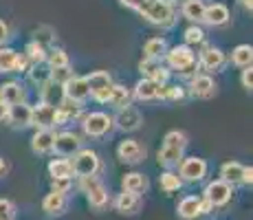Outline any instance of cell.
I'll return each instance as SVG.
<instances>
[{"mask_svg":"<svg viewBox=\"0 0 253 220\" xmlns=\"http://www.w3.org/2000/svg\"><path fill=\"white\" fill-rule=\"evenodd\" d=\"M187 148V134L183 130H169L163 139V145L159 150V165L163 168H176L183 159V152Z\"/></svg>","mask_w":253,"mask_h":220,"instance_id":"1","label":"cell"},{"mask_svg":"<svg viewBox=\"0 0 253 220\" xmlns=\"http://www.w3.org/2000/svg\"><path fill=\"white\" fill-rule=\"evenodd\" d=\"M139 13L143 20H148L150 24L161 27V29H169L176 22V9L168 0H150Z\"/></svg>","mask_w":253,"mask_h":220,"instance_id":"2","label":"cell"},{"mask_svg":"<svg viewBox=\"0 0 253 220\" xmlns=\"http://www.w3.org/2000/svg\"><path fill=\"white\" fill-rule=\"evenodd\" d=\"M165 60H168V66L178 71L181 75H189L194 68L198 66L196 53L192 51V46L187 44H181V46H172L169 51H165Z\"/></svg>","mask_w":253,"mask_h":220,"instance_id":"3","label":"cell"},{"mask_svg":"<svg viewBox=\"0 0 253 220\" xmlns=\"http://www.w3.org/2000/svg\"><path fill=\"white\" fill-rule=\"evenodd\" d=\"M71 165H73V174L82 178V176H97L101 168V161L97 152H92V150H77L73 154Z\"/></svg>","mask_w":253,"mask_h":220,"instance_id":"4","label":"cell"},{"mask_svg":"<svg viewBox=\"0 0 253 220\" xmlns=\"http://www.w3.org/2000/svg\"><path fill=\"white\" fill-rule=\"evenodd\" d=\"M80 187L84 189L86 198H88V205L95 209H104L108 205V192L101 185V180L97 176H82L80 178Z\"/></svg>","mask_w":253,"mask_h":220,"instance_id":"5","label":"cell"},{"mask_svg":"<svg viewBox=\"0 0 253 220\" xmlns=\"http://www.w3.org/2000/svg\"><path fill=\"white\" fill-rule=\"evenodd\" d=\"M82 128H84L86 136H95L97 139V136H106L115 128V119L110 115H106V112H90V115L84 117Z\"/></svg>","mask_w":253,"mask_h":220,"instance_id":"6","label":"cell"},{"mask_svg":"<svg viewBox=\"0 0 253 220\" xmlns=\"http://www.w3.org/2000/svg\"><path fill=\"white\" fill-rule=\"evenodd\" d=\"M178 165H181V168H178V176H181V180H187V183H198V180H203L207 174V161L198 159V156L181 159Z\"/></svg>","mask_w":253,"mask_h":220,"instance_id":"7","label":"cell"},{"mask_svg":"<svg viewBox=\"0 0 253 220\" xmlns=\"http://www.w3.org/2000/svg\"><path fill=\"white\" fill-rule=\"evenodd\" d=\"M62 95H64V99H69V101L84 104V101L90 97V88H88L86 77H75L73 75L66 84H62Z\"/></svg>","mask_w":253,"mask_h":220,"instance_id":"8","label":"cell"},{"mask_svg":"<svg viewBox=\"0 0 253 220\" xmlns=\"http://www.w3.org/2000/svg\"><path fill=\"white\" fill-rule=\"evenodd\" d=\"M141 124H143V115H141L139 108H134L132 104L124 106V108H119V112H117L115 117V126L119 130L124 132H134L141 128Z\"/></svg>","mask_w":253,"mask_h":220,"instance_id":"9","label":"cell"},{"mask_svg":"<svg viewBox=\"0 0 253 220\" xmlns=\"http://www.w3.org/2000/svg\"><path fill=\"white\" fill-rule=\"evenodd\" d=\"M117 156H119V161L126 165H137L145 159V148L137 139H126V141H121L119 148H117Z\"/></svg>","mask_w":253,"mask_h":220,"instance_id":"10","label":"cell"},{"mask_svg":"<svg viewBox=\"0 0 253 220\" xmlns=\"http://www.w3.org/2000/svg\"><path fill=\"white\" fill-rule=\"evenodd\" d=\"M27 57L16 53L13 48L0 46V73H22L27 71Z\"/></svg>","mask_w":253,"mask_h":220,"instance_id":"11","label":"cell"},{"mask_svg":"<svg viewBox=\"0 0 253 220\" xmlns=\"http://www.w3.org/2000/svg\"><path fill=\"white\" fill-rule=\"evenodd\" d=\"M231 185L225 183V180H213V183H209L205 187V194H203V198H207L209 203L213 205V207H222V205L229 203L231 198Z\"/></svg>","mask_w":253,"mask_h":220,"instance_id":"12","label":"cell"},{"mask_svg":"<svg viewBox=\"0 0 253 220\" xmlns=\"http://www.w3.org/2000/svg\"><path fill=\"white\" fill-rule=\"evenodd\" d=\"M53 150L60 156H73L77 150H82V136L75 132H60V134H55Z\"/></svg>","mask_w":253,"mask_h":220,"instance_id":"13","label":"cell"},{"mask_svg":"<svg viewBox=\"0 0 253 220\" xmlns=\"http://www.w3.org/2000/svg\"><path fill=\"white\" fill-rule=\"evenodd\" d=\"M31 126L36 128H55V106L53 104H42L31 108Z\"/></svg>","mask_w":253,"mask_h":220,"instance_id":"14","label":"cell"},{"mask_svg":"<svg viewBox=\"0 0 253 220\" xmlns=\"http://www.w3.org/2000/svg\"><path fill=\"white\" fill-rule=\"evenodd\" d=\"M139 71H141V75H143V77L159 82V84H165V82H168V77H169L168 66H163L161 60H150V57H143V60H141Z\"/></svg>","mask_w":253,"mask_h":220,"instance_id":"15","label":"cell"},{"mask_svg":"<svg viewBox=\"0 0 253 220\" xmlns=\"http://www.w3.org/2000/svg\"><path fill=\"white\" fill-rule=\"evenodd\" d=\"M163 86H165V84H159V82L143 77V80H139V82H137V86H134L132 97H137L139 101H152V99H159V97H163Z\"/></svg>","mask_w":253,"mask_h":220,"instance_id":"16","label":"cell"},{"mask_svg":"<svg viewBox=\"0 0 253 220\" xmlns=\"http://www.w3.org/2000/svg\"><path fill=\"white\" fill-rule=\"evenodd\" d=\"M225 62H227L225 53H222L220 48H216V46H207V48H203L201 57H198V64L205 68L207 73H216V71H220V68L225 66Z\"/></svg>","mask_w":253,"mask_h":220,"instance_id":"17","label":"cell"},{"mask_svg":"<svg viewBox=\"0 0 253 220\" xmlns=\"http://www.w3.org/2000/svg\"><path fill=\"white\" fill-rule=\"evenodd\" d=\"M192 95L198 97V99H209V97L216 95V82L207 75V73H201V75H194L192 77Z\"/></svg>","mask_w":253,"mask_h":220,"instance_id":"18","label":"cell"},{"mask_svg":"<svg viewBox=\"0 0 253 220\" xmlns=\"http://www.w3.org/2000/svg\"><path fill=\"white\" fill-rule=\"evenodd\" d=\"M53 143H55V130L53 128H38L31 139V148L36 154L53 152Z\"/></svg>","mask_w":253,"mask_h":220,"instance_id":"19","label":"cell"},{"mask_svg":"<svg viewBox=\"0 0 253 220\" xmlns=\"http://www.w3.org/2000/svg\"><path fill=\"white\" fill-rule=\"evenodd\" d=\"M231 18L229 9L225 7V4L220 2H213L209 4V7H205V16H203V22L209 24V27H222V24H227Z\"/></svg>","mask_w":253,"mask_h":220,"instance_id":"20","label":"cell"},{"mask_svg":"<svg viewBox=\"0 0 253 220\" xmlns=\"http://www.w3.org/2000/svg\"><path fill=\"white\" fill-rule=\"evenodd\" d=\"M82 117V104H75V101L64 99L60 106L55 108V126L62 124H71V121L80 119Z\"/></svg>","mask_w":253,"mask_h":220,"instance_id":"21","label":"cell"},{"mask_svg":"<svg viewBox=\"0 0 253 220\" xmlns=\"http://www.w3.org/2000/svg\"><path fill=\"white\" fill-rule=\"evenodd\" d=\"M7 121L16 128H27L31 126V106L20 101L16 106H9V115H7Z\"/></svg>","mask_w":253,"mask_h":220,"instance_id":"22","label":"cell"},{"mask_svg":"<svg viewBox=\"0 0 253 220\" xmlns=\"http://www.w3.org/2000/svg\"><path fill=\"white\" fill-rule=\"evenodd\" d=\"M115 207H117V212L124 214V216H132V214H137L141 209V196L139 194H132V192H124L117 196Z\"/></svg>","mask_w":253,"mask_h":220,"instance_id":"23","label":"cell"},{"mask_svg":"<svg viewBox=\"0 0 253 220\" xmlns=\"http://www.w3.org/2000/svg\"><path fill=\"white\" fill-rule=\"evenodd\" d=\"M0 101H4L7 106H16L24 101V88L20 82H7L0 86Z\"/></svg>","mask_w":253,"mask_h":220,"instance_id":"24","label":"cell"},{"mask_svg":"<svg viewBox=\"0 0 253 220\" xmlns=\"http://www.w3.org/2000/svg\"><path fill=\"white\" fill-rule=\"evenodd\" d=\"M66 194H60V192H51L46 194V198L42 200V209L51 216H60V214L66 212Z\"/></svg>","mask_w":253,"mask_h":220,"instance_id":"25","label":"cell"},{"mask_svg":"<svg viewBox=\"0 0 253 220\" xmlns=\"http://www.w3.org/2000/svg\"><path fill=\"white\" fill-rule=\"evenodd\" d=\"M205 7H207V4L203 2V0H185L181 11H183L185 20L198 24V22H203V16H205Z\"/></svg>","mask_w":253,"mask_h":220,"instance_id":"26","label":"cell"},{"mask_svg":"<svg viewBox=\"0 0 253 220\" xmlns=\"http://www.w3.org/2000/svg\"><path fill=\"white\" fill-rule=\"evenodd\" d=\"M121 185H124V192H132V194H143L145 189H148V178H145V174H139V172H130L124 176V180H121Z\"/></svg>","mask_w":253,"mask_h":220,"instance_id":"27","label":"cell"},{"mask_svg":"<svg viewBox=\"0 0 253 220\" xmlns=\"http://www.w3.org/2000/svg\"><path fill=\"white\" fill-rule=\"evenodd\" d=\"M178 216L183 220H194L201 216V198L198 196H185L178 203Z\"/></svg>","mask_w":253,"mask_h":220,"instance_id":"28","label":"cell"},{"mask_svg":"<svg viewBox=\"0 0 253 220\" xmlns=\"http://www.w3.org/2000/svg\"><path fill=\"white\" fill-rule=\"evenodd\" d=\"M242 172H245V165H240L238 161H227V163L220 168L222 180H225V183H229V185L242 183Z\"/></svg>","mask_w":253,"mask_h":220,"instance_id":"29","label":"cell"},{"mask_svg":"<svg viewBox=\"0 0 253 220\" xmlns=\"http://www.w3.org/2000/svg\"><path fill=\"white\" fill-rule=\"evenodd\" d=\"M86 82H88V88H90V97L95 95V92H99L101 88L113 86V77L106 71H92L90 75H86Z\"/></svg>","mask_w":253,"mask_h":220,"instance_id":"30","label":"cell"},{"mask_svg":"<svg viewBox=\"0 0 253 220\" xmlns=\"http://www.w3.org/2000/svg\"><path fill=\"white\" fill-rule=\"evenodd\" d=\"M168 51V42L163 38H150L143 46V57H150V60H161Z\"/></svg>","mask_w":253,"mask_h":220,"instance_id":"31","label":"cell"},{"mask_svg":"<svg viewBox=\"0 0 253 220\" xmlns=\"http://www.w3.org/2000/svg\"><path fill=\"white\" fill-rule=\"evenodd\" d=\"M51 178H73V165L69 159H53L48 163Z\"/></svg>","mask_w":253,"mask_h":220,"instance_id":"32","label":"cell"},{"mask_svg":"<svg viewBox=\"0 0 253 220\" xmlns=\"http://www.w3.org/2000/svg\"><path fill=\"white\" fill-rule=\"evenodd\" d=\"M130 99H132V92L128 90L126 86H121V84H113V92H110V99H108V104L113 106V108H124V106H128L130 104Z\"/></svg>","mask_w":253,"mask_h":220,"instance_id":"33","label":"cell"},{"mask_svg":"<svg viewBox=\"0 0 253 220\" xmlns=\"http://www.w3.org/2000/svg\"><path fill=\"white\" fill-rule=\"evenodd\" d=\"M231 62L236 66H240V68L251 66V62H253V46H251V44H240V46H236V48H233V53H231Z\"/></svg>","mask_w":253,"mask_h":220,"instance_id":"34","label":"cell"},{"mask_svg":"<svg viewBox=\"0 0 253 220\" xmlns=\"http://www.w3.org/2000/svg\"><path fill=\"white\" fill-rule=\"evenodd\" d=\"M24 57H27V62H31V64H42V62L46 60V48L42 42H29L27 48H24Z\"/></svg>","mask_w":253,"mask_h":220,"instance_id":"35","label":"cell"},{"mask_svg":"<svg viewBox=\"0 0 253 220\" xmlns=\"http://www.w3.org/2000/svg\"><path fill=\"white\" fill-rule=\"evenodd\" d=\"M181 187H183V180H181V176L178 174L169 172V170L165 174H161V189L163 192L172 194V192H178Z\"/></svg>","mask_w":253,"mask_h":220,"instance_id":"36","label":"cell"},{"mask_svg":"<svg viewBox=\"0 0 253 220\" xmlns=\"http://www.w3.org/2000/svg\"><path fill=\"white\" fill-rule=\"evenodd\" d=\"M44 62H48V68L71 66L69 64V55H66L64 48H51V51H46V60Z\"/></svg>","mask_w":253,"mask_h":220,"instance_id":"37","label":"cell"},{"mask_svg":"<svg viewBox=\"0 0 253 220\" xmlns=\"http://www.w3.org/2000/svg\"><path fill=\"white\" fill-rule=\"evenodd\" d=\"M73 77V71H71V66H57V68H48V82L51 84H57V86H62V84H66Z\"/></svg>","mask_w":253,"mask_h":220,"instance_id":"38","label":"cell"},{"mask_svg":"<svg viewBox=\"0 0 253 220\" xmlns=\"http://www.w3.org/2000/svg\"><path fill=\"white\" fill-rule=\"evenodd\" d=\"M205 42V31H203L198 24H192V27L185 31V44L187 46H196V44Z\"/></svg>","mask_w":253,"mask_h":220,"instance_id":"39","label":"cell"},{"mask_svg":"<svg viewBox=\"0 0 253 220\" xmlns=\"http://www.w3.org/2000/svg\"><path fill=\"white\" fill-rule=\"evenodd\" d=\"M42 64H44V62H42ZM42 64H33L31 71H29V77H31L36 84L44 86L48 82V71H44V66H42Z\"/></svg>","mask_w":253,"mask_h":220,"instance_id":"40","label":"cell"},{"mask_svg":"<svg viewBox=\"0 0 253 220\" xmlns=\"http://www.w3.org/2000/svg\"><path fill=\"white\" fill-rule=\"evenodd\" d=\"M16 216V205L7 198H0V220H13Z\"/></svg>","mask_w":253,"mask_h":220,"instance_id":"41","label":"cell"},{"mask_svg":"<svg viewBox=\"0 0 253 220\" xmlns=\"http://www.w3.org/2000/svg\"><path fill=\"white\" fill-rule=\"evenodd\" d=\"M185 97V90L181 86H163V99H172V101H181Z\"/></svg>","mask_w":253,"mask_h":220,"instance_id":"42","label":"cell"},{"mask_svg":"<svg viewBox=\"0 0 253 220\" xmlns=\"http://www.w3.org/2000/svg\"><path fill=\"white\" fill-rule=\"evenodd\" d=\"M69 189H71V178H53L51 180V192L69 194Z\"/></svg>","mask_w":253,"mask_h":220,"instance_id":"43","label":"cell"},{"mask_svg":"<svg viewBox=\"0 0 253 220\" xmlns=\"http://www.w3.org/2000/svg\"><path fill=\"white\" fill-rule=\"evenodd\" d=\"M240 82H242V88H247V90H251V88H253V68L251 66L242 68Z\"/></svg>","mask_w":253,"mask_h":220,"instance_id":"44","label":"cell"},{"mask_svg":"<svg viewBox=\"0 0 253 220\" xmlns=\"http://www.w3.org/2000/svg\"><path fill=\"white\" fill-rule=\"evenodd\" d=\"M124 7H128V9H134V11H141V9L145 7V4L150 2V0H119Z\"/></svg>","mask_w":253,"mask_h":220,"instance_id":"45","label":"cell"},{"mask_svg":"<svg viewBox=\"0 0 253 220\" xmlns=\"http://www.w3.org/2000/svg\"><path fill=\"white\" fill-rule=\"evenodd\" d=\"M9 40V24L4 20H0V46Z\"/></svg>","mask_w":253,"mask_h":220,"instance_id":"46","label":"cell"},{"mask_svg":"<svg viewBox=\"0 0 253 220\" xmlns=\"http://www.w3.org/2000/svg\"><path fill=\"white\" fill-rule=\"evenodd\" d=\"M242 183L251 187V183H253V168H251V165H249V168H245V172H242Z\"/></svg>","mask_w":253,"mask_h":220,"instance_id":"47","label":"cell"},{"mask_svg":"<svg viewBox=\"0 0 253 220\" xmlns=\"http://www.w3.org/2000/svg\"><path fill=\"white\" fill-rule=\"evenodd\" d=\"M211 209H213V205L209 203L207 198H201V216H203V214H209Z\"/></svg>","mask_w":253,"mask_h":220,"instance_id":"48","label":"cell"},{"mask_svg":"<svg viewBox=\"0 0 253 220\" xmlns=\"http://www.w3.org/2000/svg\"><path fill=\"white\" fill-rule=\"evenodd\" d=\"M7 115H9V106L4 101H0V121H7Z\"/></svg>","mask_w":253,"mask_h":220,"instance_id":"49","label":"cell"},{"mask_svg":"<svg viewBox=\"0 0 253 220\" xmlns=\"http://www.w3.org/2000/svg\"><path fill=\"white\" fill-rule=\"evenodd\" d=\"M240 4H242V9H245V11H253V0H240Z\"/></svg>","mask_w":253,"mask_h":220,"instance_id":"50","label":"cell"},{"mask_svg":"<svg viewBox=\"0 0 253 220\" xmlns=\"http://www.w3.org/2000/svg\"><path fill=\"white\" fill-rule=\"evenodd\" d=\"M9 172V165H7V161L2 159V156H0V176H4Z\"/></svg>","mask_w":253,"mask_h":220,"instance_id":"51","label":"cell"},{"mask_svg":"<svg viewBox=\"0 0 253 220\" xmlns=\"http://www.w3.org/2000/svg\"><path fill=\"white\" fill-rule=\"evenodd\" d=\"M168 2H174V0H168Z\"/></svg>","mask_w":253,"mask_h":220,"instance_id":"52","label":"cell"}]
</instances>
